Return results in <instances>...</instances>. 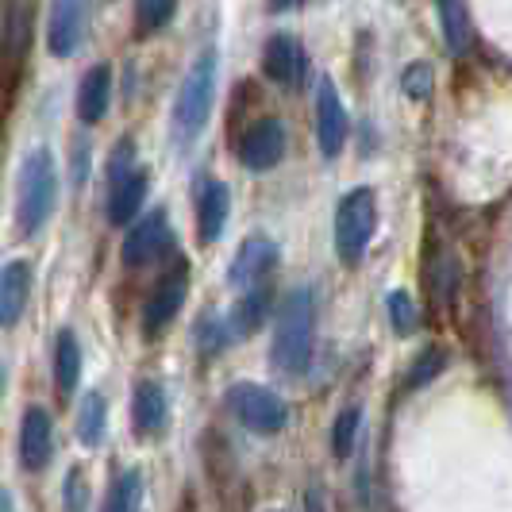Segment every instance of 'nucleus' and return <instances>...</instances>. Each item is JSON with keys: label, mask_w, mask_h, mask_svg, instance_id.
I'll use <instances>...</instances> for the list:
<instances>
[{"label": "nucleus", "mask_w": 512, "mask_h": 512, "mask_svg": "<svg viewBox=\"0 0 512 512\" xmlns=\"http://www.w3.org/2000/svg\"><path fill=\"white\" fill-rule=\"evenodd\" d=\"M312 339H316V301H312V289L301 285L293 289L278 308V324H274V366L282 374H305L308 362H312Z\"/></svg>", "instance_id": "obj_1"}, {"label": "nucleus", "mask_w": 512, "mask_h": 512, "mask_svg": "<svg viewBox=\"0 0 512 512\" xmlns=\"http://www.w3.org/2000/svg\"><path fill=\"white\" fill-rule=\"evenodd\" d=\"M27 43H31V8L12 0L8 12H4V43H0L4 66H20L27 54Z\"/></svg>", "instance_id": "obj_20"}, {"label": "nucleus", "mask_w": 512, "mask_h": 512, "mask_svg": "<svg viewBox=\"0 0 512 512\" xmlns=\"http://www.w3.org/2000/svg\"><path fill=\"white\" fill-rule=\"evenodd\" d=\"M89 0H51V24H47V47L58 58H70L85 35Z\"/></svg>", "instance_id": "obj_12"}, {"label": "nucleus", "mask_w": 512, "mask_h": 512, "mask_svg": "<svg viewBox=\"0 0 512 512\" xmlns=\"http://www.w3.org/2000/svg\"><path fill=\"white\" fill-rule=\"evenodd\" d=\"M193 343H197V351L201 355H216V351H224L231 339V328H228V316H220V312H205L197 324H193Z\"/></svg>", "instance_id": "obj_24"}, {"label": "nucleus", "mask_w": 512, "mask_h": 512, "mask_svg": "<svg viewBox=\"0 0 512 512\" xmlns=\"http://www.w3.org/2000/svg\"><path fill=\"white\" fill-rule=\"evenodd\" d=\"M274 8H293V4H301V0H270Z\"/></svg>", "instance_id": "obj_33"}, {"label": "nucleus", "mask_w": 512, "mask_h": 512, "mask_svg": "<svg viewBox=\"0 0 512 512\" xmlns=\"http://www.w3.org/2000/svg\"><path fill=\"white\" fill-rule=\"evenodd\" d=\"M108 101H112V66H93L89 74L81 77L77 85V116L85 124H101L104 112H108Z\"/></svg>", "instance_id": "obj_18"}, {"label": "nucleus", "mask_w": 512, "mask_h": 512, "mask_svg": "<svg viewBox=\"0 0 512 512\" xmlns=\"http://www.w3.org/2000/svg\"><path fill=\"white\" fill-rule=\"evenodd\" d=\"M385 312H389V324H393L397 335H412L416 324H420V308H416V301H412L405 289H393L385 297Z\"/></svg>", "instance_id": "obj_28"}, {"label": "nucleus", "mask_w": 512, "mask_h": 512, "mask_svg": "<svg viewBox=\"0 0 512 512\" xmlns=\"http://www.w3.org/2000/svg\"><path fill=\"white\" fill-rule=\"evenodd\" d=\"M54 382H58V393L70 397L81 382V347H77L74 332H58V343H54Z\"/></svg>", "instance_id": "obj_21"}, {"label": "nucleus", "mask_w": 512, "mask_h": 512, "mask_svg": "<svg viewBox=\"0 0 512 512\" xmlns=\"http://www.w3.org/2000/svg\"><path fill=\"white\" fill-rule=\"evenodd\" d=\"M151 189V174L147 170H128L120 178H112L108 189V224H131L139 216V208L147 201Z\"/></svg>", "instance_id": "obj_15"}, {"label": "nucleus", "mask_w": 512, "mask_h": 512, "mask_svg": "<svg viewBox=\"0 0 512 512\" xmlns=\"http://www.w3.org/2000/svg\"><path fill=\"white\" fill-rule=\"evenodd\" d=\"M185 293H189V270H185V262H178V266H170V274L154 285L151 297L143 301V332L162 335V328H170L181 305H185Z\"/></svg>", "instance_id": "obj_7"}, {"label": "nucleus", "mask_w": 512, "mask_h": 512, "mask_svg": "<svg viewBox=\"0 0 512 512\" xmlns=\"http://www.w3.org/2000/svg\"><path fill=\"white\" fill-rule=\"evenodd\" d=\"M0 509H12V497H8L4 489H0Z\"/></svg>", "instance_id": "obj_34"}, {"label": "nucleus", "mask_w": 512, "mask_h": 512, "mask_svg": "<svg viewBox=\"0 0 512 512\" xmlns=\"http://www.w3.org/2000/svg\"><path fill=\"white\" fill-rule=\"evenodd\" d=\"M170 247H174V231H170L166 212H151V216H143V220L128 231L120 258H124V266L139 270V266H151V262H158V258L166 255Z\"/></svg>", "instance_id": "obj_8"}, {"label": "nucleus", "mask_w": 512, "mask_h": 512, "mask_svg": "<svg viewBox=\"0 0 512 512\" xmlns=\"http://www.w3.org/2000/svg\"><path fill=\"white\" fill-rule=\"evenodd\" d=\"M216 97V51H201L193 58L189 74L181 77L178 101H174V131L181 143H193L208 124Z\"/></svg>", "instance_id": "obj_3"}, {"label": "nucleus", "mask_w": 512, "mask_h": 512, "mask_svg": "<svg viewBox=\"0 0 512 512\" xmlns=\"http://www.w3.org/2000/svg\"><path fill=\"white\" fill-rule=\"evenodd\" d=\"M104 420H108V405L101 393H85L81 409H77V439L81 447H97L104 439Z\"/></svg>", "instance_id": "obj_23"}, {"label": "nucleus", "mask_w": 512, "mask_h": 512, "mask_svg": "<svg viewBox=\"0 0 512 512\" xmlns=\"http://www.w3.org/2000/svg\"><path fill=\"white\" fill-rule=\"evenodd\" d=\"M139 505H143V474H139V470H124V474L116 478V486L108 489L104 509L128 512V509H139Z\"/></svg>", "instance_id": "obj_26"}, {"label": "nucleus", "mask_w": 512, "mask_h": 512, "mask_svg": "<svg viewBox=\"0 0 512 512\" xmlns=\"http://www.w3.org/2000/svg\"><path fill=\"white\" fill-rule=\"evenodd\" d=\"M66 509H85V478H81V470L66 474Z\"/></svg>", "instance_id": "obj_32"}, {"label": "nucleus", "mask_w": 512, "mask_h": 512, "mask_svg": "<svg viewBox=\"0 0 512 512\" xmlns=\"http://www.w3.org/2000/svg\"><path fill=\"white\" fill-rule=\"evenodd\" d=\"M378 228V197L374 189H351L335 208V251L343 266H359L366 258V247Z\"/></svg>", "instance_id": "obj_4"}, {"label": "nucleus", "mask_w": 512, "mask_h": 512, "mask_svg": "<svg viewBox=\"0 0 512 512\" xmlns=\"http://www.w3.org/2000/svg\"><path fill=\"white\" fill-rule=\"evenodd\" d=\"M228 208H231L228 185L216 178L201 181V189H197V235H201V243H216L224 235Z\"/></svg>", "instance_id": "obj_14"}, {"label": "nucleus", "mask_w": 512, "mask_h": 512, "mask_svg": "<svg viewBox=\"0 0 512 512\" xmlns=\"http://www.w3.org/2000/svg\"><path fill=\"white\" fill-rule=\"evenodd\" d=\"M178 12V0H135V35H154L170 24V16Z\"/></svg>", "instance_id": "obj_25"}, {"label": "nucleus", "mask_w": 512, "mask_h": 512, "mask_svg": "<svg viewBox=\"0 0 512 512\" xmlns=\"http://www.w3.org/2000/svg\"><path fill=\"white\" fill-rule=\"evenodd\" d=\"M266 312H270V289L266 285H251L247 297L228 312V328L231 339H247L266 324Z\"/></svg>", "instance_id": "obj_19"}, {"label": "nucleus", "mask_w": 512, "mask_h": 512, "mask_svg": "<svg viewBox=\"0 0 512 512\" xmlns=\"http://www.w3.org/2000/svg\"><path fill=\"white\" fill-rule=\"evenodd\" d=\"M439 24H443V43L451 54H466L470 47V20H466V4L462 0H436Z\"/></svg>", "instance_id": "obj_22"}, {"label": "nucleus", "mask_w": 512, "mask_h": 512, "mask_svg": "<svg viewBox=\"0 0 512 512\" xmlns=\"http://www.w3.org/2000/svg\"><path fill=\"white\" fill-rule=\"evenodd\" d=\"M443 366H447V351L443 347H428L424 355H416L409 366V374H405V389H420V385H428L436 374H443Z\"/></svg>", "instance_id": "obj_29"}, {"label": "nucleus", "mask_w": 512, "mask_h": 512, "mask_svg": "<svg viewBox=\"0 0 512 512\" xmlns=\"http://www.w3.org/2000/svg\"><path fill=\"white\" fill-rule=\"evenodd\" d=\"M432 81H436V74H432V66L428 62H412L409 70L401 74V85H405V97L416 104L432 101Z\"/></svg>", "instance_id": "obj_31"}, {"label": "nucleus", "mask_w": 512, "mask_h": 512, "mask_svg": "<svg viewBox=\"0 0 512 512\" xmlns=\"http://www.w3.org/2000/svg\"><path fill=\"white\" fill-rule=\"evenodd\" d=\"M58 201V170L47 147H35L20 162V185H16V224L24 235H35L51 220Z\"/></svg>", "instance_id": "obj_2"}, {"label": "nucleus", "mask_w": 512, "mask_h": 512, "mask_svg": "<svg viewBox=\"0 0 512 512\" xmlns=\"http://www.w3.org/2000/svg\"><path fill=\"white\" fill-rule=\"evenodd\" d=\"M54 451V420L47 409L31 405L24 412V424H20V462L27 470H43L51 462Z\"/></svg>", "instance_id": "obj_13"}, {"label": "nucleus", "mask_w": 512, "mask_h": 512, "mask_svg": "<svg viewBox=\"0 0 512 512\" xmlns=\"http://www.w3.org/2000/svg\"><path fill=\"white\" fill-rule=\"evenodd\" d=\"M166 393L158 382H139L131 393V424H135V436H158L166 428Z\"/></svg>", "instance_id": "obj_17"}, {"label": "nucleus", "mask_w": 512, "mask_h": 512, "mask_svg": "<svg viewBox=\"0 0 512 512\" xmlns=\"http://www.w3.org/2000/svg\"><path fill=\"white\" fill-rule=\"evenodd\" d=\"M347 108H343V97L335 89L332 77L320 81L316 89V143H320V154L324 158H335L347 143Z\"/></svg>", "instance_id": "obj_9"}, {"label": "nucleus", "mask_w": 512, "mask_h": 512, "mask_svg": "<svg viewBox=\"0 0 512 512\" xmlns=\"http://www.w3.org/2000/svg\"><path fill=\"white\" fill-rule=\"evenodd\" d=\"M359 424H362V409L359 405H351V409H343L335 416L332 424V451L335 459H347L351 451H355V443H359Z\"/></svg>", "instance_id": "obj_27"}, {"label": "nucleus", "mask_w": 512, "mask_h": 512, "mask_svg": "<svg viewBox=\"0 0 512 512\" xmlns=\"http://www.w3.org/2000/svg\"><path fill=\"white\" fill-rule=\"evenodd\" d=\"M285 147H289V139H285V124L278 116H262L255 120L251 128L243 131V139H239V162L247 166V170H274L278 162L285 158Z\"/></svg>", "instance_id": "obj_6"}, {"label": "nucleus", "mask_w": 512, "mask_h": 512, "mask_svg": "<svg viewBox=\"0 0 512 512\" xmlns=\"http://www.w3.org/2000/svg\"><path fill=\"white\" fill-rule=\"evenodd\" d=\"M31 297V266L24 258L8 262L0 270V328H16Z\"/></svg>", "instance_id": "obj_16"}, {"label": "nucleus", "mask_w": 512, "mask_h": 512, "mask_svg": "<svg viewBox=\"0 0 512 512\" xmlns=\"http://www.w3.org/2000/svg\"><path fill=\"white\" fill-rule=\"evenodd\" d=\"M262 74L274 85H301L308 74V54L301 39L293 35H270L266 51H262Z\"/></svg>", "instance_id": "obj_11"}, {"label": "nucleus", "mask_w": 512, "mask_h": 512, "mask_svg": "<svg viewBox=\"0 0 512 512\" xmlns=\"http://www.w3.org/2000/svg\"><path fill=\"white\" fill-rule=\"evenodd\" d=\"M228 405H231V412L239 416V424L258 432V436H278L285 424H289L285 401L274 389H266V385L235 382L228 389Z\"/></svg>", "instance_id": "obj_5"}, {"label": "nucleus", "mask_w": 512, "mask_h": 512, "mask_svg": "<svg viewBox=\"0 0 512 512\" xmlns=\"http://www.w3.org/2000/svg\"><path fill=\"white\" fill-rule=\"evenodd\" d=\"M278 243L274 239H266V235H251L243 247H239V255L231 258V270H228V285L235 289H251V285H262L270 278V270L278 266Z\"/></svg>", "instance_id": "obj_10"}, {"label": "nucleus", "mask_w": 512, "mask_h": 512, "mask_svg": "<svg viewBox=\"0 0 512 512\" xmlns=\"http://www.w3.org/2000/svg\"><path fill=\"white\" fill-rule=\"evenodd\" d=\"M428 282H432L439 301H451V293H455V285H459V266H455V258L451 255L428 258Z\"/></svg>", "instance_id": "obj_30"}]
</instances>
